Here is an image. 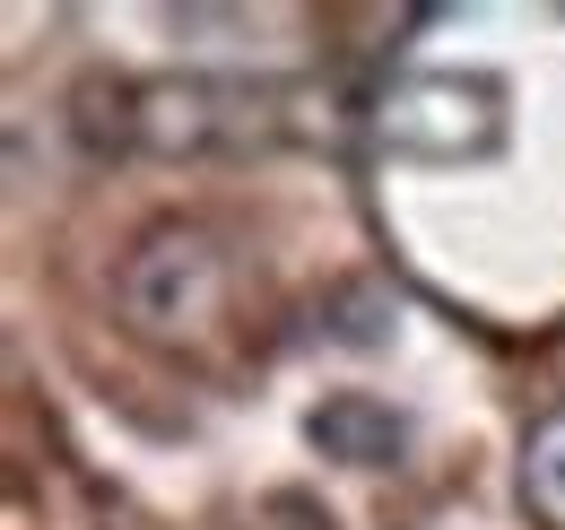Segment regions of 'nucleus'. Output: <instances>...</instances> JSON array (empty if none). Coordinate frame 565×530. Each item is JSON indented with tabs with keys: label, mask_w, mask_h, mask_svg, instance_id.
<instances>
[{
	"label": "nucleus",
	"mask_w": 565,
	"mask_h": 530,
	"mask_svg": "<svg viewBox=\"0 0 565 530\" xmlns=\"http://www.w3.org/2000/svg\"><path fill=\"white\" fill-rule=\"evenodd\" d=\"M270 123L262 87L235 78H140L114 87V123L96 131V148H140V157H201V148H235Z\"/></svg>",
	"instance_id": "nucleus-1"
},
{
	"label": "nucleus",
	"mask_w": 565,
	"mask_h": 530,
	"mask_svg": "<svg viewBox=\"0 0 565 530\" xmlns=\"http://www.w3.org/2000/svg\"><path fill=\"white\" fill-rule=\"evenodd\" d=\"M374 139L409 166H461L504 148V87L479 70H409L374 96Z\"/></svg>",
	"instance_id": "nucleus-2"
},
{
	"label": "nucleus",
	"mask_w": 565,
	"mask_h": 530,
	"mask_svg": "<svg viewBox=\"0 0 565 530\" xmlns=\"http://www.w3.org/2000/svg\"><path fill=\"white\" fill-rule=\"evenodd\" d=\"M226 314V253L201 226H157L122 262V322L157 348H192Z\"/></svg>",
	"instance_id": "nucleus-3"
},
{
	"label": "nucleus",
	"mask_w": 565,
	"mask_h": 530,
	"mask_svg": "<svg viewBox=\"0 0 565 530\" xmlns=\"http://www.w3.org/2000/svg\"><path fill=\"white\" fill-rule=\"evenodd\" d=\"M305 444L331 453V462H349V469H401L409 462V417L374 392H331L305 417Z\"/></svg>",
	"instance_id": "nucleus-4"
},
{
	"label": "nucleus",
	"mask_w": 565,
	"mask_h": 530,
	"mask_svg": "<svg viewBox=\"0 0 565 530\" xmlns=\"http://www.w3.org/2000/svg\"><path fill=\"white\" fill-rule=\"evenodd\" d=\"M513 496H522V513H531L540 530H565V409L531 417L522 469H513Z\"/></svg>",
	"instance_id": "nucleus-5"
}]
</instances>
